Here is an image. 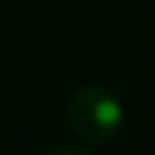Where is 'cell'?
<instances>
[{
	"label": "cell",
	"mask_w": 155,
	"mask_h": 155,
	"mask_svg": "<svg viewBox=\"0 0 155 155\" xmlns=\"http://www.w3.org/2000/svg\"><path fill=\"white\" fill-rule=\"evenodd\" d=\"M125 120V109L120 95L98 82L82 84L68 104V125L76 139H82L87 147L109 144Z\"/></svg>",
	"instance_id": "obj_1"
},
{
	"label": "cell",
	"mask_w": 155,
	"mask_h": 155,
	"mask_svg": "<svg viewBox=\"0 0 155 155\" xmlns=\"http://www.w3.org/2000/svg\"><path fill=\"white\" fill-rule=\"evenodd\" d=\"M49 153H71V155H87V153H90V147H87V144H82V147H76V144H57V147H49Z\"/></svg>",
	"instance_id": "obj_2"
}]
</instances>
